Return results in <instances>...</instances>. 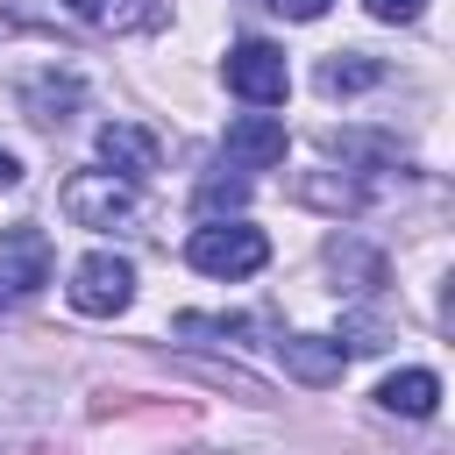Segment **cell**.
<instances>
[{
	"mask_svg": "<svg viewBox=\"0 0 455 455\" xmlns=\"http://www.w3.org/2000/svg\"><path fill=\"white\" fill-rule=\"evenodd\" d=\"M71 14L92 28H142L156 21V0H71Z\"/></svg>",
	"mask_w": 455,
	"mask_h": 455,
	"instance_id": "10",
	"label": "cell"
},
{
	"mask_svg": "<svg viewBox=\"0 0 455 455\" xmlns=\"http://www.w3.org/2000/svg\"><path fill=\"white\" fill-rule=\"evenodd\" d=\"M185 263H192L199 277H256V270L270 263V242H263V228H249V220H206V228H192Z\"/></svg>",
	"mask_w": 455,
	"mask_h": 455,
	"instance_id": "1",
	"label": "cell"
},
{
	"mask_svg": "<svg viewBox=\"0 0 455 455\" xmlns=\"http://www.w3.org/2000/svg\"><path fill=\"white\" fill-rule=\"evenodd\" d=\"M100 164H107L114 178L142 185V178L164 164V142H156L149 128H135V121H107V128H100Z\"/></svg>",
	"mask_w": 455,
	"mask_h": 455,
	"instance_id": "7",
	"label": "cell"
},
{
	"mask_svg": "<svg viewBox=\"0 0 455 455\" xmlns=\"http://www.w3.org/2000/svg\"><path fill=\"white\" fill-rule=\"evenodd\" d=\"M242 199H249V185H242V178H206V185H199V206H206V213L242 206Z\"/></svg>",
	"mask_w": 455,
	"mask_h": 455,
	"instance_id": "13",
	"label": "cell"
},
{
	"mask_svg": "<svg viewBox=\"0 0 455 455\" xmlns=\"http://www.w3.org/2000/svg\"><path fill=\"white\" fill-rule=\"evenodd\" d=\"M128 299H135V270H128V256L92 249V256L71 270V306H78L85 320H114V313H128Z\"/></svg>",
	"mask_w": 455,
	"mask_h": 455,
	"instance_id": "4",
	"label": "cell"
},
{
	"mask_svg": "<svg viewBox=\"0 0 455 455\" xmlns=\"http://www.w3.org/2000/svg\"><path fill=\"white\" fill-rule=\"evenodd\" d=\"M71 100H78V78H36V85H28V121H36V128H64V121H71V114H64Z\"/></svg>",
	"mask_w": 455,
	"mask_h": 455,
	"instance_id": "11",
	"label": "cell"
},
{
	"mask_svg": "<svg viewBox=\"0 0 455 455\" xmlns=\"http://www.w3.org/2000/svg\"><path fill=\"white\" fill-rule=\"evenodd\" d=\"M277 355H284V370H291L299 384H334V377L348 370V348L327 341V334H284Z\"/></svg>",
	"mask_w": 455,
	"mask_h": 455,
	"instance_id": "8",
	"label": "cell"
},
{
	"mask_svg": "<svg viewBox=\"0 0 455 455\" xmlns=\"http://www.w3.org/2000/svg\"><path fill=\"white\" fill-rule=\"evenodd\" d=\"M228 92L249 100V107H277L291 92V71H284V50L263 43V36H242L228 50Z\"/></svg>",
	"mask_w": 455,
	"mask_h": 455,
	"instance_id": "3",
	"label": "cell"
},
{
	"mask_svg": "<svg viewBox=\"0 0 455 455\" xmlns=\"http://www.w3.org/2000/svg\"><path fill=\"white\" fill-rule=\"evenodd\" d=\"M14 185H21V164H14L7 149H0V192H14Z\"/></svg>",
	"mask_w": 455,
	"mask_h": 455,
	"instance_id": "16",
	"label": "cell"
},
{
	"mask_svg": "<svg viewBox=\"0 0 455 455\" xmlns=\"http://www.w3.org/2000/svg\"><path fill=\"white\" fill-rule=\"evenodd\" d=\"M220 149H228L235 171H270V164H284V121L277 114H242V121H228Z\"/></svg>",
	"mask_w": 455,
	"mask_h": 455,
	"instance_id": "6",
	"label": "cell"
},
{
	"mask_svg": "<svg viewBox=\"0 0 455 455\" xmlns=\"http://www.w3.org/2000/svg\"><path fill=\"white\" fill-rule=\"evenodd\" d=\"M377 78H384V64H377V57H355V50L320 64V92H363V85H377Z\"/></svg>",
	"mask_w": 455,
	"mask_h": 455,
	"instance_id": "12",
	"label": "cell"
},
{
	"mask_svg": "<svg viewBox=\"0 0 455 455\" xmlns=\"http://www.w3.org/2000/svg\"><path fill=\"white\" fill-rule=\"evenodd\" d=\"M377 405L398 412V419H434V405H441V377H434V370H398V377L377 384Z\"/></svg>",
	"mask_w": 455,
	"mask_h": 455,
	"instance_id": "9",
	"label": "cell"
},
{
	"mask_svg": "<svg viewBox=\"0 0 455 455\" xmlns=\"http://www.w3.org/2000/svg\"><path fill=\"white\" fill-rule=\"evenodd\" d=\"M64 213L78 228H135L142 220V192L128 178H114V171H78L64 185Z\"/></svg>",
	"mask_w": 455,
	"mask_h": 455,
	"instance_id": "2",
	"label": "cell"
},
{
	"mask_svg": "<svg viewBox=\"0 0 455 455\" xmlns=\"http://www.w3.org/2000/svg\"><path fill=\"white\" fill-rule=\"evenodd\" d=\"M50 284V235L43 228H0V291H14V299H28V291H43Z\"/></svg>",
	"mask_w": 455,
	"mask_h": 455,
	"instance_id": "5",
	"label": "cell"
},
{
	"mask_svg": "<svg viewBox=\"0 0 455 455\" xmlns=\"http://www.w3.org/2000/svg\"><path fill=\"white\" fill-rule=\"evenodd\" d=\"M263 7H277V14H291V21H320V14H327V0H263Z\"/></svg>",
	"mask_w": 455,
	"mask_h": 455,
	"instance_id": "15",
	"label": "cell"
},
{
	"mask_svg": "<svg viewBox=\"0 0 455 455\" xmlns=\"http://www.w3.org/2000/svg\"><path fill=\"white\" fill-rule=\"evenodd\" d=\"M363 7H370L377 21H419V14H427V0H363Z\"/></svg>",
	"mask_w": 455,
	"mask_h": 455,
	"instance_id": "14",
	"label": "cell"
}]
</instances>
